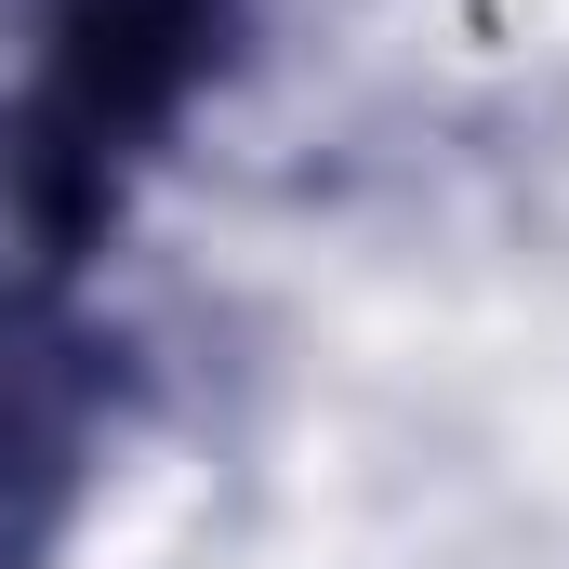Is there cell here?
<instances>
[{
	"mask_svg": "<svg viewBox=\"0 0 569 569\" xmlns=\"http://www.w3.org/2000/svg\"><path fill=\"white\" fill-rule=\"evenodd\" d=\"M226 0H67L53 13V53H40V93L13 120V199L53 252L93 239V212L120 199L133 146L186 107L199 53H212Z\"/></svg>",
	"mask_w": 569,
	"mask_h": 569,
	"instance_id": "cell-1",
	"label": "cell"
}]
</instances>
